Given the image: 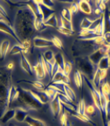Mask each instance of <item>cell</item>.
Listing matches in <instances>:
<instances>
[{"mask_svg": "<svg viewBox=\"0 0 110 126\" xmlns=\"http://www.w3.org/2000/svg\"><path fill=\"white\" fill-rule=\"evenodd\" d=\"M35 16L32 11L26 6L18 10L15 20V31L21 41L30 38L35 31Z\"/></svg>", "mask_w": 110, "mask_h": 126, "instance_id": "cell-1", "label": "cell"}, {"mask_svg": "<svg viewBox=\"0 0 110 126\" xmlns=\"http://www.w3.org/2000/svg\"><path fill=\"white\" fill-rule=\"evenodd\" d=\"M12 75L7 67L0 68V118L8 110L7 99L12 84Z\"/></svg>", "mask_w": 110, "mask_h": 126, "instance_id": "cell-2", "label": "cell"}, {"mask_svg": "<svg viewBox=\"0 0 110 126\" xmlns=\"http://www.w3.org/2000/svg\"><path fill=\"white\" fill-rule=\"evenodd\" d=\"M98 47L95 43V40H75L72 47V52L74 57H88L90 55L98 49Z\"/></svg>", "mask_w": 110, "mask_h": 126, "instance_id": "cell-3", "label": "cell"}, {"mask_svg": "<svg viewBox=\"0 0 110 126\" xmlns=\"http://www.w3.org/2000/svg\"><path fill=\"white\" fill-rule=\"evenodd\" d=\"M18 90L19 96L17 100L25 107L26 110H40L43 107V104L34 97L30 90L18 87Z\"/></svg>", "mask_w": 110, "mask_h": 126, "instance_id": "cell-4", "label": "cell"}, {"mask_svg": "<svg viewBox=\"0 0 110 126\" xmlns=\"http://www.w3.org/2000/svg\"><path fill=\"white\" fill-rule=\"evenodd\" d=\"M76 63L78 71L82 75H85L88 79H93L96 71L95 66L89 60L88 57H78L76 60Z\"/></svg>", "mask_w": 110, "mask_h": 126, "instance_id": "cell-5", "label": "cell"}, {"mask_svg": "<svg viewBox=\"0 0 110 126\" xmlns=\"http://www.w3.org/2000/svg\"><path fill=\"white\" fill-rule=\"evenodd\" d=\"M107 55H108V45H103L99 47L96 50H95L92 55L88 56V59L94 65L97 66L101 59Z\"/></svg>", "mask_w": 110, "mask_h": 126, "instance_id": "cell-6", "label": "cell"}, {"mask_svg": "<svg viewBox=\"0 0 110 126\" xmlns=\"http://www.w3.org/2000/svg\"><path fill=\"white\" fill-rule=\"evenodd\" d=\"M0 31L3 32V33H6L8 34V35H10L16 42H17V44L22 45L23 42L21 41L20 37H18L17 33H16L14 28H13L9 23H7L6 20H3V19H2V20H0Z\"/></svg>", "mask_w": 110, "mask_h": 126, "instance_id": "cell-7", "label": "cell"}, {"mask_svg": "<svg viewBox=\"0 0 110 126\" xmlns=\"http://www.w3.org/2000/svg\"><path fill=\"white\" fill-rule=\"evenodd\" d=\"M34 2L38 5V7L40 9V12H41V14L42 16V18H43L44 21H46L50 16H52V15H55V11L53 8H51V7H47L46 5L43 4L42 2V0L41 1H37V0H34Z\"/></svg>", "mask_w": 110, "mask_h": 126, "instance_id": "cell-8", "label": "cell"}, {"mask_svg": "<svg viewBox=\"0 0 110 126\" xmlns=\"http://www.w3.org/2000/svg\"><path fill=\"white\" fill-rule=\"evenodd\" d=\"M61 109H62V107H61V103L59 99L58 95H56L55 97L52 99L51 101V110H52V116L54 117V119H57L58 116H60Z\"/></svg>", "mask_w": 110, "mask_h": 126, "instance_id": "cell-9", "label": "cell"}, {"mask_svg": "<svg viewBox=\"0 0 110 126\" xmlns=\"http://www.w3.org/2000/svg\"><path fill=\"white\" fill-rule=\"evenodd\" d=\"M69 77L64 74L62 70H59L53 75L52 80L49 83H62L64 85H69Z\"/></svg>", "mask_w": 110, "mask_h": 126, "instance_id": "cell-10", "label": "cell"}, {"mask_svg": "<svg viewBox=\"0 0 110 126\" xmlns=\"http://www.w3.org/2000/svg\"><path fill=\"white\" fill-rule=\"evenodd\" d=\"M65 61H64V55L61 53H56L54 57V68H53V75L59 70H64V67Z\"/></svg>", "mask_w": 110, "mask_h": 126, "instance_id": "cell-11", "label": "cell"}, {"mask_svg": "<svg viewBox=\"0 0 110 126\" xmlns=\"http://www.w3.org/2000/svg\"><path fill=\"white\" fill-rule=\"evenodd\" d=\"M33 44H34V47L37 48H45V47H49L53 46L52 42L51 41V40L43 38V37H38V36L34 37Z\"/></svg>", "mask_w": 110, "mask_h": 126, "instance_id": "cell-12", "label": "cell"}, {"mask_svg": "<svg viewBox=\"0 0 110 126\" xmlns=\"http://www.w3.org/2000/svg\"><path fill=\"white\" fill-rule=\"evenodd\" d=\"M20 55V66L23 68V70L27 73L29 76H33V68L30 65V63L25 57V55L21 53Z\"/></svg>", "mask_w": 110, "mask_h": 126, "instance_id": "cell-13", "label": "cell"}, {"mask_svg": "<svg viewBox=\"0 0 110 126\" xmlns=\"http://www.w3.org/2000/svg\"><path fill=\"white\" fill-rule=\"evenodd\" d=\"M31 93L33 94V95L35 97L37 100H38L40 103H42V104L47 103H49L51 100V98H49V96L47 94V93L45 92L44 90H41V91H35V90H30Z\"/></svg>", "mask_w": 110, "mask_h": 126, "instance_id": "cell-14", "label": "cell"}, {"mask_svg": "<svg viewBox=\"0 0 110 126\" xmlns=\"http://www.w3.org/2000/svg\"><path fill=\"white\" fill-rule=\"evenodd\" d=\"M29 116V111L24 108H16V114L14 119L17 122H25V119Z\"/></svg>", "mask_w": 110, "mask_h": 126, "instance_id": "cell-15", "label": "cell"}, {"mask_svg": "<svg viewBox=\"0 0 110 126\" xmlns=\"http://www.w3.org/2000/svg\"><path fill=\"white\" fill-rule=\"evenodd\" d=\"M38 58L40 59V60L42 61V63L44 67L45 71H46V72L48 74V76H49V79L52 80V77H53V68H54V63H51V62H49V61L45 60L42 54L39 55Z\"/></svg>", "mask_w": 110, "mask_h": 126, "instance_id": "cell-16", "label": "cell"}, {"mask_svg": "<svg viewBox=\"0 0 110 126\" xmlns=\"http://www.w3.org/2000/svg\"><path fill=\"white\" fill-rule=\"evenodd\" d=\"M34 72L36 73V77L40 80H42L45 78L46 77V71H45V68L43 65L42 63V61L40 60V59L38 58V62L36 63V65L33 68Z\"/></svg>", "mask_w": 110, "mask_h": 126, "instance_id": "cell-17", "label": "cell"}, {"mask_svg": "<svg viewBox=\"0 0 110 126\" xmlns=\"http://www.w3.org/2000/svg\"><path fill=\"white\" fill-rule=\"evenodd\" d=\"M99 35L95 32L90 31V30H81L79 33V36L77 37V39H81V40H93L95 37H97Z\"/></svg>", "mask_w": 110, "mask_h": 126, "instance_id": "cell-18", "label": "cell"}, {"mask_svg": "<svg viewBox=\"0 0 110 126\" xmlns=\"http://www.w3.org/2000/svg\"><path fill=\"white\" fill-rule=\"evenodd\" d=\"M18 84H20V83H25V84H29L31 85L32 86H34L35 89L38 90H44L46 89V85H45L43 83H42L41 81H29V80H20V81H17Z\"/></svg>", "mask_w": 110, "mask_h": 126, "instance_id": "cell-19", "label": "cell"}, {"mask_svg": "<svg viewBox=\"0 0 110 126\" xmlns=\"http://www.w3.org/2000/svg\"><path fill=\"white\" fill-rule=\"evenodd\" d=\"M18 96H19L18 87H16L14 85H12L10 89L9 94H8V99H7V104H8V107H10L12 103H13V102L16 100H17Z\"/></svg>", "mask_w": 110, "mask_h": 126, "instance_id": "cell-20", "label": "cell"}, {"mask_svg": "<svg viewBox=\"0 0 110 126\" xmlns=\"http://www.w3.org/2000/svg\"><path fill=\"white\" fill-rule=\"evenodd\" d=\"M78 7H79V10L81 11L82 12L84 13V14H87V15L92 14V6H91L90 2L88 1H83V0L79 1Z\"/></svg>", "mask_w": 110, "mask_h": 126, "instance_id": "cell-21", "label": "cell"}, {"mask_svg": "<svg viewBox=\"0 0 110 126\" xmlns=\"http://www.w3.org/2000/svg\"><path fill=\"white\" fill-rule=\"evenodd\" d=\"M10 47V42L8 40H3L0 45V60L2 61L7 55Z\"/></svg>", "mask_w": 110, "mask_h": 126, "instance_id": "cell-22", "label": "cell"}, {"mask_svg": "<svg viewBox=\"0 0 110 126\" xmlns=\"http://www.w3.org/2000/svg\"><path fill=\"white\" fill-rule=\"evenodd\" d=\"M15 114H16V109H8L3 115H2V117L0 118V120H1L3 124H6V123L9 122L11 120L14 119Z\"/></svg>", "mask_w": 110, "mask_h": 126, "instance_id": "cell-23", "label": "cell"}, {"mask_svg": "<svg viewBox=\"0 0 110 126\" xmlns=\"http://www.w3.org/2000/svg\"><path fill=\"white\" fill-rule=\"evenodd\" d=\"M25 122L26 123V124H28L29 126H47L43 121H42L41 120L37 119V118H34V117H32L30 116H27Z\"/></svg>", "mask_w": 110, "mask_h": 126, "instance_id": "cell-24", "label": "cell"}, {"mask_svg": "<svg viewBox=\"0 0 110 126\" xmlns=\"http://www.w3.org/2000/svg\"><path fill=\"white\" fill-rule=\"evenodd\" d=\"M110 68V60L108 55L104 56V58L101 59V60L99 62L97 65V68L100 69V70H106L108 71V69Z\"/></svg>", "mask_w": 110, "mask_h": 126, "instance_id": "cell-25", "label": "cell"}, {"mask_svg": "<svg viewBox=\"0 0 110 126\" xmlns=\"http://www.w3.org/2000/svg\"><path fill=\"white\" fill-rule=\"evenodd\" d=\"M58 97H59V99H60V103H63V104H65V105L70 107V108H73L75 110H77V108L75 107V105L73 104V103L72 102L70 99H69L67 96L64 94V93H61V94H57Z\"/></svg>", "mask_w": 110, "mask_h": 126, "instance_id": "cell-26", "label": "cell"}, {"mask_svg": "<svg viewBox=\"0 0 110 126\" xmlns=\"http://www.w3.org/2000/svg\"><path fill=\"white\" fill-rule=\"evenodd\" d=\"M64 93L73 103L76 101V94L69 85H64Z\"/></svg>", "mask_w": 110, "mask_h": 126, "instance_id": "cell-27", "label": "cell"}, {"mask_svg": "<svg viewBox=\"0 0 110 126\" xmlns=\"http://www.w3.org/2000/svg\"><path fill=\"white\" fill-rule=\"evenodd\" d=\"M73 79H74V82H75V84H76L77 87L78 88L79 90H81L83 85V78H82V74L78 70L75 71L73 74Z\"/></svg>", "mask_w": 110, "mask_h": 126, "instance_id": "cell-28", "label": "cell"}, {"mask_svg": "<svg viewBox=\"0 0 110 126\" xmlns=\"http://www.w3.org/2000/svg\"><path fill=\"white\" fill-rule=\"evenodd\" d=\"M44 23L47 27L58 28V20L55 15H52V16H50L46 21H44Z\"/></svg>", "mask_w": 110, "mask_h": 126, "instance_id": "cell-29", "label": "cell"}, {"mask_svg": "<svg viewBox=\"0 0 110 126\" xmlns=\"http://www.w3.org/2000/svg\"><path fill=\"white\" fill-rule=\"evenodd\" d=\"M92 80H93V85H95L96 89H98L100 86V83L102 81V78L100 76V70L99 68H96V71L95 72V75H94Z\"/></svg>", "mask_w": 110, "mask_h": 126, "instance_id": "cell-30", "label": "cell"}, {"mask_svg": "<svg viewBox=\"0 0 110 126\" xmlns=\"http://www.w3.org/2000/svg\"><path fill=\"white\" fill-rule=\"evenodd\" d=\"M100 92L103 94L108 99L110 98V85L108 82H104L100 85Z\"/></svg>", "mask_w": 110, "mask_h": 126, "instance_id": "cell-31", "label": "cell"}, {"mask_svg": "<svg viewBox=\"0 0 110 126\" xmlns=\"http://www.w3.org/2000/svg\"><path fill=\"white\" fill-rule=\"evenodd\" d=\"M86 108H87V107H86V104H85V101L83 98L82 97L81 99L79 100L78 102V105L77 107V112L81 115H86Z\"/></svg>", "mask_w": 110, "mask_h": 126, "instance_id": "cell-32", "label": "cell"}, {"mask_svg": "<svg viewBox=\"0 0 110 126\" xmlns=\"http://www.w3.org/2000/svg\"><path fill=\"white\" fill-rule=\"evenodd\" d=\"M42 56L46 60L49 61L51 63H54V57H55V54L53 53V51L52 50H47L46 51H44L42 53Z\"/></svg>", "mask_w": 110, "mask_h": 126, "instance_id": "cell-33", "label": "cell"}, {"mask_svg": "<svg viewBox=\"0 0 110 126\" xmlns=\"http://www.w3.org/2000/svg\"><path fill=\"white\" fill-rule=\"evenodd\" d=\"M92 22H93V20H90L89 18H83L82 20L81 21V24H80V27H81L82 30H87V29H89Z\"/></svg>", "mask_w": 110, "mask_h": 126, "instance_id": "cell-34", "label": "cell"}, {"mask_svg": "<svg viewBox=\"0 0 110 126\" xmlns=\"http://www.w3.org/2000/svg\"><path fill=\"white\" fill-rule=\"evenodd\" d=\"M24 48L23 46L21 44H16L12 47V49L10 50V54L11 55H17V54H21L23 53Z\"/></svg>", "mask_w": 110, "mask_h": 126, "instance_id": "cell-35", "label": "cell"}, {"mask_svg": "<svg viewBox=\"0 0 110 126\" xmlns=\"http://www.w3.org/2000/svg\"><path fill=\"white\" fill-rule=\"evenodd\" d=\"M51 41L52 42L53 46H55V47H57L58 49H60V50H64L62 42H61V40H60V38H59L58 37L53 36Z\"/></svg>", "mask_w": 110, "mask_h": 126, "instance_id": "cell-36", "label": "cell"}, {"mask_svg": "<svg viewBox=\"0 0 110 126\" xmlns=\"http://www.w3.org/2000/svg\"><path fill=\"white\" fill-rule=\"evenodd\" d=\"M60 24H61V27L70 29V30H73V25H72V21H69L65 20L62 16H60Z\"/></svg>", "mask_w": 110, "mask_h": 126, "instance_id": "cell-37", "label": "cell"}, {"mask_svg": "<svg viewBox=\"0 0 110 126\" xmlns=\"http://www.w3.org/2000/svg\"><path fill=\"white\" fill-rule=\"evenodd\" d=\"M56 30H57L59 33L64 34L66 36H73V34L75 33L74 30H70V29H65V28H63L60 26V27L56 28Z\"/></svg>", "mask_w": 110, "mask_h": 126, "instance_id": "cell-38", "label": "cell"}, {"mask_svg": "<svg viewBox=\"0 0 110 126\" xmlns=\"http://www.w3.org/2000/svg\"><path fill=\"white\" fill-rule=\"evenodd\" d=\"M60 16H62L63 18L69 21H72V13L70 12L69 8H63L61 10Z\"/></svg>", "mask_w": 110, "mask_h": 126, "instance_id": "cell-39", "label": "cell"}, {"mask_svg": "<svg viewBox=\"0 0 110 126\" xmlns=\"http://www.w3.org/2000/svg\"><path fill=\"white\" fill-rule=\"evenodd\" d=\"M106 12H107V10H106ZM110 33V17L109 14L107 15V16H106L105 13H104V33Z\"/></svg>", "mask_w": 110, "mask_h": 126, "instance_id": "cell-40", "label": "cell"}, {"mask_svg": "<svg viewBox=\"0 0 110 126\" xmlns=\"http://www.w3.org/2000/svg\"><path fill=\"white\" fill-rule=\"evenodd\" d=\"M0 16L11 25V21H10V18L8 16V15H7L6 10L4 9V7H2L1 4H0Z\"/></svg>", "mask_w": 110, "mask_h": 126, "instance_id": "cell-41", "label": "cell"}, {"mask_svg": "<svg viewBox=\"0 0 110 126\" xmlns=\"http://www.w3.org/2000/svg\"><path fill=\"white\" fill-rule=\"evenodd\" d=\"M30 44H31L30 39H27V40L23 41L22 46H23V48H24V50H23V54L24 55L28 54V53H29V49H30Z\"/></svg>", "mask_w": 110, "mask_h": 126, "instance_id": "cell-42", "label": "cell"}, {"mask_svg": "<svg viewBox=\"0 0 110 126\" xmlns=\"http://www.w3.org/2000/svg\"><path fill=\"white\" fill-rule=\"evenodd\" d=\"M86 114L89 115V116H95L96 114V108L95 107V105H89L86 108Z\"/></svg>", "mask_w": 110, "mask_h": 126, "instance_id": "cell-43", "label": "cell"}, {"mask_svg": "<svg viewBox=\"0 0 110 126\" xmlns=\"http://www.w3.org/2000/svg\"><path fill=\"white\" fill-rule=\"evenodd\" d=\"M96 7L99 9H100L102 11V12H105V11L107 10L106 7V1H96L95 2Z\"/></svg>", "mask_w": 110, "mask_h": 126, "instance_id": "cell-44", "label": "cell"}, {"mask_svg": "<svg viewBox=\"0 0 110 126\" xmlns=\"http://www.w3.org/2000/svg\"><path fill=\"white\" fill-rule=\"evenodd\" d=\"M71 70H72V64L69 62H65L64 67V70H63L64 74L65 75V76L69 77V73L71 72Z\"/></svg>", "mask_w": 110, "mask_h": 126, "instance_id": "cell-45", "label": "cell"}, {"mask_svg": "<svg viewBox=\"0 0 110 126\" xmlns=\"http://www.w3.org/2000/svg\"><path fill=\"white\" fill-rule=\"evenodd\" d=\"M69 11H70V12L72 13V14H75V13H77L79 10L78 3H77V2H73L70 7H69Z\"/></svg>", "mask_w": 110, "mask_h": 126, "instance_id": "cell-46", "label": "cell"}, {"mask_svg": "<svg viewBox=\"0 0 110 126\" xmlns=\"http://www.w3.org/2000/svg\"><path fill=\"white\" fill-rule=\"evenodd\" d=\"M68 120H68V117H67V114L65 113V112H63L60 116V124H61V125L64 126Z\"/></svg>", "mask_w": 110, "mask_h": 126, "instance_id": "cell-47", "label": "cell"}, {"mask_svg": "<svg viewBox=\"0 0 110 126\" xmlns=\"http://www.w3.org/2000/svg\"><path fill=\"white\" fill-rule=\"evenodd\" d=\"M105 45H110V33H105L103 35Z\"/></svg>", "mask_w": 110, "mask_h": 126, "instance_id": "cell-48", "label": "cell"}, {"mask_svg": "<svg viewBox=\"0 0 110 126\" xmlns=\"http://www.w3.org/2000/svg\"><path fill=\"white\" fill-rule=\"evenodd\" d=\"M42 2H43V4L46 5L47 7H51V8H52L53 5H54V2H53L52 1H50V0H45V1L42 0Z\"/></svg>", "mask_w": 110, "mask_h": 126, "instance_id": "cell-49", "label": "cell"}, {"mask_svg": "<svg viewBox=\"0 0 110 126\" xmlns=\"http://www.w3.org/2000/svg\"><path fill=\"white\" fill-rule=\"evenodd\" d=\"M100 76H101L102 80H104L107 76V71L106 70H100Z\"/></svg>", "mask_w": 110, "mask_h": 126, "instance_id": "cell-50", "label": "cell"}, {"mask_svg": "<svg viewBox=\"0 0 110 126\" xmlns=\"http://www.w3.org/2000/svg\"><path fill=\"white\" fill-rule=\"evenodd\" d=\"M104 12H102V11L100 10V9H99V8H97V7H96V8L95 9V14L96 15V16H98V17L99 16H100L103 14Z\"/></svg>", "mask_w": 110, "mask_h": 126, "instance_id": "cell-51", "label": "cell"}, {"mask_svg": "<svg viewBox=\"0 0 110 126\" xmlns=\"http://www.w3.org/2000/svg\"><path fill=\"white\" fill-rule=\"evenodd\" d=\"M106 112H107V116L110 112V98L108 99V102H107V108H106Z\"/></svg>", "mask_w": 110, "mask_h": 126, "instance_id": "cell-52", "label": "cell"}, {"mask_svg": "<svg viewBox=\"0 0 110 126\" xmlns=\"http://www.w3.org/2000/svg\"><path fill=\"white\" fill-rule=\"evenodd\" d=\"M6 67H7V68L8 69V70L12 71V69L13 68V67H14V63L11 62V63H7V65Z\"/></svg>", "mask_w": 110, "mask_h": 126, "instance_id": "cell-53", "label": "cell"}, {"mask_svg": "<svg viewBox=\"0 0 110 126\" xmlns=\"http://www.w3.org/2000/svg\"><path fill=\"white\" fill-rule=\"evenodd\" d=\"M64 126H71V125H70V122H69V120H68V121H67V123H66L65 125H64Z\"/></svg>", "mask_w": 110, "mask_h": 126, "instance_id": "cell-54", "label": "cell"}, {"mask_svg": "<svg viewBox=\"0 0 110 126\" xmlns=\"http://www.w3.org/2000/svg\"><path fill=\"white\" fill-rule=\"evenodd\" d=\"M107 126H110V120H109L108 122H107Z\"/></svg>", "mask_w": 110, "mask_h": 126, "instance_id": "cell-55", "label": "cell"}, {"mask_svg": "<svg viewBox=\"0 0 110 126\" xmlns=\"http://www.w3.org/2000/svg\"><path fill=\"white\" fill-rule=\"evenodd\" d=\"M108 53H110V45L108 46Z\"/></svg>", "mask_w": 110, "mask_h": 126, "instance_id": "cell-56", "label": "cell"}, {"mask_svg": "<svg viewBox=\"0 0 110 126\" xmlns=\"http://www.w3.org/2000/svg\"><path fill=\"white\" fill-rule=\"evenodd\" d=\"M107 118H108V120H110V112L108 114V116H107Z\"/></svg>", "mask_w": 110, "mask_h": 126, "instance_id": "cell-57", "label": "cell"}, {"mask_svg": "<svg viewBox=\"0 0 110 126\" xmlns=\"http://www.w3.org/2000/svg\"><path fill=\"white\" fill-rule=\"evenodd\" d=\"M8 126H16V125H12V124H9V125H8Z\"/></svg>", "mask_w": 110, "mask_h": 126, "instance_id": "cell-58", "label": "cell"}, {"mask_svg": "<svg viewBox=\"0 0 110 126\" xmlns=\"http://www.w3.org/2000/svg\"><path fill=\"white\" fill-rule=\"evenodd\" d=\"M108 56H109V60H110V53H108Z\"/></svg>", "mask_w": 110, "mask_h": 126, "instance_id": "cell-59", "label": "cell"}, {"mask_svg": "<svg viewBox=\"0 0 110 126\" xmlns=\"http://www.w3.org/2000/svg\"><path fill=\"white\" fill-rule=\"evenodd\" d=\"M2 18L1 16H0V20H2Z\"/></svg>", "mask_w": 110, "mask_h": 126, "instance_id": "cell-60", "label": "cell"}]
</instances>
